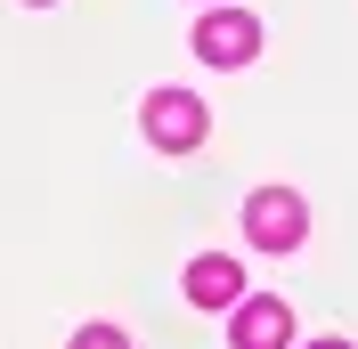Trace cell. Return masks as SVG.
<instances>
[{
    "label": "cell",
    "instance_id": "ba28073f",
    "mask_svg": "<svg viewBox=\"0 0 358 349\" xmlns=\"http://www.w3.org/2000/svg\"><path fill=\"white\" fill-rule=\"evenodd\" d=\"M33 8H49V0H33Z\"/></svg>",
    "mask_w": 358,
    "mask_h": 349
},
{
    "label": "cell",
    "instance_id": "7a4b0ae2",
    "mask_svg": "<svg viewBox=\"0 0 358 349\" xmlns=\"http://www.w3.org/2000/svg\"><path fill=\"white\" fill-rule=\"evenodd\" d=\"M138 122H147V138H155L163 154H187V147H203V122H212V114H203L196 89H155Z\"/></svg>",
    "mask_w": 358,
    "mask_h": 349
},
{
    "label": "cell",
    "instance_id": "5b68a950",
    "mask_svg": "<svg viewBox=\"0 0 358 349\" xmlns=\"http://www.w3.org/2000/svg\"><path fill=\"white\" fill-rule=\"evenodd\" d=\"M187 301H196V309H236V301H245V260H228V252L187 260Z\"/></svg>",
    "mask_w": 358,
    "mask_h": 349
},
{
    "label": "cell",
    "instance_id": "3957f363",
    "mask_svg": "<svg viewBox=\"0 0 358 349\" xmlns=\"http://www.w3.org/2000/svg\"><path fill=\"white\" fill-rule=\"evenodd\" d=\"M196 57L203 66H252L261 57V24L245 17V8H203V24H196Z\"/></svg>",
    "mask_w": 358,
    "mask_h": 349
},
{
    "label": "cell",
    "instance_id": "277c9868",
    "mask_svg": "<svg viewBox=\"0 0 358 349\" xmlns=\"http://www.w3.org/2000/svg\"><path fill=\"white\" fill-rule=\"evenodd\" d=\"M228 333H236V349H285L293 341V309L277 301V292H245Z\"/></svg>",
    "mask_w": 358,
    "mask_h": 349
},
{
    "label": "cell",
    "instance_id": "8992f818",
    "mask_svg": "<svg viewBox=\"0 0 358 349\" xmlns=\"http://www.w3.org/2000/svg\"><path fill=\"white\" fill-rule=\"evenodd\" d=\"M73 349H131V341H122L114 325H82V333H73Z\"/></svg>",
    "mask_w": 358,
    "mask_h": 349
},
{
    "label": "cell",
    "instance_id": "6da1fadb",
    "mask_svg": "<svg viewBox=\"0 0 358 349\" xmlns=\"http://www.w3.org/2000/svg\"><path fill=\"white\" fill-rule=\"evenodd\" d=\"M301 236H310V203L293 195V187H261V195H245V244H261V252H293Z\"/></svg>",
    "mask_w": 358,
    "mask_h": 349
},
{
    "label": "cell",
    "instance_id": "52a82bcc",
    "mask_svg": "<svg viewBox=\"0 0 358 349\" xmlns=\"http://www.w3.org/2000/svg\"><path fill=\"white\" fill-rule=\"evenodd\" d=\"M310 349H350V341H310Z\"/></svg>",
    "mask_w": 358,
    "mask_h": 349
}]
</instances>
